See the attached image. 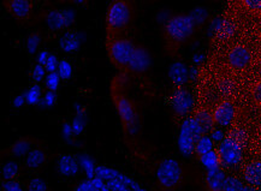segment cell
<instances>
[{
	"label": "cell",
	"instance_id": "1",
	"mask_svg": "<svg viewBox=\"0 0 261 191\" xmlns=\"http://www.w3.org/2000/svg\"><path fill=\"white\" fill-rule=\"evenodd\" d=\"M112 99L116 105L120 122H122L123 127H124V131L132 136L136 135L137 129H139V117H137L136 108L133 101L124 93L117 89L115 85H113Z\"/></svg>",
	"mask_w": 261,
	"mask_h": 191
},
{
	"label": "cell",
	"instance_id": "2",
	"mask_svg": "<svg viewBox=\"0 0 261 191\" xmlns=\"http://www.w3.org/2000/svg\"><path fill=\"white\" fill-rule=\"evenodd\" d=\"M202 135L203 132L201 127L194 117L184 118L182 124H180L178 141H177L179 152L184 156H190L193 153H195L196 143L201 139Z\"/></svg>",
	"mask_w": 261,
	"mask_h": 191
},
{
	"label": "cell",
	"instance_id": "3",
	"mask_svg": "<svg viewBox=\"0 0 261 191\" xmlns=\"http://www.w3.org/2000/svg\"><path fill=\"white\" fill-rule=\"evenodd\" d=\"M195 26V23L190 15L173 16L165 23L166 39L171 43L179 45L193 35Z\"/></svg>",
	"mask_w": 261,
	"mask_h": 191
},
{
	"label": "cell",
	"instance_id": "4",
	"mask_svg": "<svg viewBox=\"0 0 261 191\" xmlns=\"http://www.w3.org/2000/svg\"><path fill=\"white\" fill-rule=\"evenodd\" d=\"M130 18H132V11L125 0L112 2L106 13V25L109 34L111 33L115 34L124 30L129 24Z\"/></svg>",
	"mask_w": 261,
	"mask_h": 191
},
{
	"label": "cell",
	"instance_id": "5",
	"mask_svg": "<svg viewBox=\"0 0 261 191\" xmlns=\"http://www.w3.org/2000/svg\"><path fill=\"white\" fill-rule=\"evenodd\" d=\"M109 56L111 62L119 69H128L136 46L128 39L115 38L107 42Z\"/></svg>",
	"mask_w": 261,
	"mask_h": 191
},
{
	"label": "cell",
	"instance_id": "6",
	"mask_svg": "<svg viewBox=\"0 0 261 191\" xmlns=\"http://www.w3.org/2000/svg\"><path fill=\"white\" fill-rule=\"evenodd\" d=\"M156 179L165 189H172L182 179V169L176 159H165L156 169Z\"/></svg>",
	"mask_w": 261,
	"mask_h": 191
},
{
	"label": "cell",
	"instance_id": "7",
	"mask_svg": "<svg viewBox=\"0 0 261 191\" xmlns=\"http://www.w3.org/2000/svg\"><path fill=\"white\" fill-rule=\"evenodd\" d=\"M218 153L220 156L222 166L235 167L240 165L243 159V146L240 142H237L235 139L227 136L225 140L220 142L218 147Z\"/></svg>",
	"mask_w": 261,
	"mask_h": 191
},
{
	"label": "cell",
	"instance_id": "8",
	"mask_svg": "<svg viewBox=\"0 0 261 191\" xmlns=\"http://www.w3.org/2000/svg\"><path fill=\"white\" fill-rule=\"evenodd\" d=\"M76 21V12L72 9L52 10L46 15V24L53 32L70 28Z\"/></svg>",
	"mask_w": 261,
	"mask_h": 191
},
{
	"label": "cell",
	"instance_id": "9",
	"mask_svg": "<svg viewBox=\"0 0 261 191\" xmlns=\"http://www.w3.org/2000/svg\"><path fill=\"white\" fill-rule=\"evenodd\" d=\"M171 105L173 112L178 117L188 116L194 105L192 94L182 87H178L171 96Z\"/></svg>",
	"mask_w": 261,
	"mask_h": 191
},
{
	"label": "cell",
	"instance_id": "10",
	"mask_svg": "<svg viewBox=\"0 0 261 191\" xmlns=\"http://www.w3.org/2000/svg\"><path fill=\"white\" fill-rule=\"evenodd\" d=\"M236 32V25L226 18L217 17L210 24L208 34L211 36H217L220 40H227L232 38Z\"/></svg>",
	"mask_w": 261,
	"mask_h": 191
},
{
	"label": "cell",
	"instance_id": "11",
	"mask_svg": "<svg viewBox=\"0 0 261 191\" xmlns=\"http://www.w3.org/2000/svg\"><path fill=\"white\" fill-rule=\"evenodd\" d=\"M86 35L82 32H76V30H69L60 36L59 47L63 52L65 53H75L80 51L82 43L85 42Z\"/></svg>",
	"mask_w": 261,
	"mask_h": 191
},
{
	"label": "cell",
	"instance_id": "12",
	"mask_svg": "<svg viewBox=\"0 0 261 191\" xmlns=\"http://www.w3.org/2000/svg\"><path fill=\"white\" fill-rule=\"evenodd\" d=\"M150 65H152V58H150L148 51L146 48H143V47L136 46L132 57V60H130L128 65L129 71L143 73L150 68Z\"/></svg>",
	"mask_w": 261,
	"mask_h": 191
},
{
	"label": "cell",
	"instance_id": "13",
	"mask_svg": "<svg viewBox=\"0 0 261 191\" xmlns=\"http://www.w3.org/2000/svg\"><path fill=\"white\" fill-rule=\"evenodd\" d=\"M213 118L216 122V125L227 127L231 125L233 118H235V107L232 102L222 101L213 111Z\"/></svg>",
	"mask_w": 261,
	"mask_h": 191
},
{
	"label": "cell",
	"instance_id": "14",
	"mask_svg": "<svg viewBox=\"0 0 261 191\" xmlns=\"http://www.w3.org/2000/svg\"><path fill=\"white\" fill-rule=\"evenodd\" d=\"M250 59H252L250 52L243 46L233 47L231 51L229 52V54H227V63H229V65L232 69L236 70L247 68L250 63Z\"/></svg>",
	"mask_w": 261,
	"mask_h": 191
},
{
	"label": "cell",
	"instance_id": "15",
	"mask_svg": "<svg viewBox=\"0 0 261 191\" xmlns=\"http://www.w3.org/2000/svg\"><path fill=\"white\" fill-rule=\"evenodd\" d=\"M169 78L176 87H182L189 79V69L183 62H173L169 68Z\"/></svg>",
	"mask_w": 261,
	"mask_h": 191
},
{
	"label": "cell",
	"instance_id": "16",
	"mask_svg": "<svg viewBox=\"0 0 261 191\" xmlns=\"http://www.w3.org/2000/svg\"><path fill=\"white\" fill-rule=\"evenodd\" d=\"M110 191H139L141 185L130 177L125 176L124 173H120L115 179L106 182Z\"/></svg>",
	"mask_w": 261,
	"mask_h": 191
},
{
	"label": "cell",
	"instance_id": "17",
	"mask_svg": "<svg viewBox=\"0 0 261 191\" xmlns=\"http://www.w3.org/2000/svg\"><path fill=\"white\" fill-rule=\"evenodd\" d=\"M80 167L77 157L71 154H64L58 160V171L64 177H73L79 173Z\"/></svg>",
	"mask_w": 261,
	"mask_h": 191
},
{
	"label": "cell",
	"instance_id": "18",
	"mask_svg": "<svg viewBox=\"0 0 261 191\" xmlns=\"http://www.w3.org/2000/svg\"><path fill=\"white\" fill-rule=\"evenodd\" d=\"M226 174L223 169H214L207 171L206 184L208 186L210 191H223L224 184L226 180Z\"/></svg>",
	"mask_w": 261,
	"mask_h": 191
},
{
	"label": "cell",
	"instance_id": "19",
	"mask_svg": "<svg viewBox=\"0 0 261 191\" xmlns=\"http://www.w3.org/2000/svg\"><path fill=\"white\" fill-rule=\"evenodd\" d=\"M9 11L18 19H27L32 12V2L30 0H9Z\"/></svg>",
	"mask_w": 261,
	"mask_h": 191
},
{
	"label": "cell",
	"instance_id": "20",
	"mask_svg": "<svg viewBox=\"0 0 261 191\" xmlns=\"http://www.w3.org/2000/svg\"><path fill=\"white\" fill-rule=\"evenodd\" d=\"M243 177L248 185L255 186L257 189L261 187V162L253 161L248 163L243 171Z\"/></svg>",
	"mask_w": 261,
	"mask_h": 191
},
{
	"label": "cell",
	"instance_id": "21",
	"mask_svg": "<svg viewBox=\"0 0 261 191\" xmlns=\"http://www.w3.org/2000/svg\"><path fill=\"white\" fill-rule=\"evenodd\" d=\"M194 118L196 119L197 124H199L200 127H201L203 135H207V133L212 132L214 130V125H216V122H214L213 113H211L206 108H200L195 112V116Z\"/></svg>",
	"mask_w": 261,
	"mask_h": 191
},
{
	"label": "cell",
	"instance_id": "22",
	"mask_svg": "<svg viewBox=\"0 0 261 191\" xmlns=\"http://www.w3.org/2000/svg\"><path fill=\"white\" fill-rule=\"evenodd\" d=\"M75 111L76 115L73 117L71 125L75 136H80L83 131H85L87 125V111L85 110V107L80 105V103H75Z\"/></svg>",
	"mask_w": 261,
	"mask_h": 191
},
{
	"label": "cell",
	"instance_id": "23",
	"mask_svg": "<svg viewBox=\"0 0 261 191\" xmlns=\"http://www.w3.org/2000/svg\"><path fill=\"white\" fill-rule=\"evenodd\" d=\"M76 157H77L81 170L85 171L87 178H88V179L94 178V177H95V169H96L95 160L93 159V157L90 155H88L87 153L79 154V155Z\"/></svg>",
	"mask_w": 261,
	"mask_h": 191
},
{
	"label": "cell",
	"instance_id": "24",
	"mask_svg": "<svg viewBox=\"0 0 261 191\" xmlns=\"http://www.w3.org/2000/svg\"><path fill=\"white\" fill-rule=\"evenodd\" d=\"M46 161V154L41 149H32L25 156V166L35 170L42 166Z\"/></svg>",
	"mask_w": 261,
	"mask_h": 191
},
{
	"label": "cell",
	"instance_id": "25",
	"mask_svg": "<svg viewBox=\"0 0 261 191\" xmlns=\"http://www.w3.org/2000/svg\"><path fill=\"white\" fill-rule=\"evenodd\" d=\"M200 162L202 163V166L205 167L207 171L218 169L222 165V161H220V156L218 150H211V152L203 154V155H200Z\"/></svg>",
	"mask_w": 261,
	"mask_h": 191
},
{
	"label": "cell",
	"instance_id": "26",
	"mask_svg": "<svg viewBox=\"0 0 261 191\" xmlns=\"http://www.w3.org/2000/svg\"><path fill=\"white\" fill-rule=\"evenodd\" d=\"M30 148H32V143H30V141L25 139H21L13 143L11 148H10V152H11L13 156L22 157V156L28 155V153L32 150Z\"/></svg>",
	"mask_w": 261,
	"mask_h": 191
},
{
	"label": "cell",
	"instance_id": "27",
	"mask_svg": "<svg viewBox=\"0 0 261 191\" xmlns=\"http://www.w3.org/2000/svg\"><path fill=\"white\" fill-rule=\"evenodd\" d=\"M24 95H25L27 103L30 106L39 105V103H41L42 98H43L42 89H41V87L38 85V83L30 87V88L24 93Z\"/></svg>",
	"mask_w": 261,
	"mask_h": 191
},
{
	"label": "cell",
	"instance_id": "28",
	"mask_svg": "<svg viewBox=\"0 0 261 191\" xmlns=\"http://www.w3.org/2000/svg\"><path fill=\"white\" fill-rule=\"evenodd\" d=\"M214 149V141L212 137L208 135H202L201 139L197 141L196 147H195V153L197 155H203V154L211 152Z\"/></svg>",
	"mask_w": 261,
	"mask_h": 191
},
{
	"label": "cell",
	"instance_id": "29",
	"mask_svg": "<svg viewBox=\"0 0 261 191\" xmlns=\"http://www.w3.org/2000/svg\"><path fill=\"white\" fill-rule=\"evenodd\" d=\"M120 173L122 172L118 170L111 169V167L102 166V165H98L95 169V177H99V178L103 179L105 182H109V180L117 178Z\"/></svg>",
	"mask_w": 261,
	"mask_h": 191
},
{
	"label": "cell",
	"instance_id": "30",
	"mask_svg": "<svg viewBox=\"0 0 261 191\" xmlns=\"http://www.w3.org/2000/svg\"><path fill=\"white\" fill-rule=\"evenodd\" d=\"M19 171V166L16 161H8L3 166L2 176L4 180H12L15 177H17Z\"/></svg>",
	"mask_w": 261,
	"mask_h": 191
},
{
	"label": "cell",
	"instance_id": "31",
	"mask_svg": "<svg viewBox=\"0 0 261 191\" xmlns=\"http://www.w3.org/2000/svg\"><path fill=\"white\" fill-rule=\"evenodd\" d=\"M57 72L59 73L60 78L64 79V81H68L72 77V73H73V68H72V64L69 62V60L66 59H62L59 63V66H58V70H57Z\"/></svg>",
	"mask_w": 261,
	"mask_h": 191
},
{
	"label": "cell",
	"instance_id": "32",
	"mask_svg": "<svg viewBox=\"0 0 261 191\" xmlns=\"http://www.w3.org/2000/svg\"><path fill=\"white\" fill-rule=\"evenodd\" d=\"M189 15H190V17L193 18L195 25H201L206 22L207 17H208V11H207L203 6H197V8L194 9L193 11L189 13Z\"/></svg>",
	"mask_w": 261,
	"mask_h": 191
},
{
	"label": "cell",
	"instance_id": "33",
	"mask_svg": "<svg viewBox=\"0 0 261 191\" xmlns=\"http://www.w3.org/2000/svg\"><path fill=\"white\" fill-rule=\"evenodd\" d=\"M244 186L246 185L242 183V180L237 178V177L229 176V177H226L223 191H243Z\"/></svg>",
	"mask_w": 261,
	"mask_h": 191
},
{
	"label": "cell",
	"instance_id": "34",
	"mask_svg": "<svg viewBox=\"0 0 261 191\" xmlns=\"http://www.w3.org/2000/svg\"><path fill=\"white\" fill-rule=\"evenodd\" d=\"M40 43H41V36L39 34H32L28 36V39H27L25 41V48L29 54H35Z\"/></svg>",
	"mask_w": 261,
	"mask_h": 191
},
{
	"label": "cell",
	"instance_id": "35",
	"mask_svg": "<svg viewBox=\"0 0 261 191\" xmlns=\"http://www.w3.org/2000/svg\"><path fill=\"white\" fill-rule=\"evenodd\" d=\"M60 76L58 72H48L47 76L45 78V85L46 88L48 90H52V92H57L58 90V87L60 85Z\"/></svg>",
	"mask_w": 261,
	"mask_h": 191
},
{
	"label": "cell",
	"instance_id": "36",
	"mask_svg": "<svg viewBox=\"0 0 261 191\" xmlns=\"http://www.w3.org/2000/svg\"><path fill=\"white\" fill-rule=\"evenodd\" d=\"M46 69L45 66L41 65V64H36V65L33 68V71H32V78L34 79L35 83H40L43 79L46 78Z\"/></svg>",
	"mask_w": 261,
	"mask_h": 191
},
{
	"label": "cell",
	"instance_id": "37",
	"mask_svg": "<svg viewBox=\"0 0 261 191\" xmlns=\"http://www.w3.org/2000/svg\"><path fill=\"white\" fill-rule=\"evenodd\" d=\"M28 191H47V183L42 178L36 177L29 182Z\"/></svg>",
	"mask_w": 261,
	"mask_h": 191
},
{
	"label": "cell",
	"instance_id": "38",
	"mask_svg": "<svg viewBox=\"0 0 261 191\" xmlns=\"http://www.w3.org/2000/svg\"><path fill=\"white\" fill-rule=\"evenodd\" d=\"M62 136L64 139L65 142H68L69 145H72V139L75 136L73 133V129L71 123H64L62 126Z\"/></svg>",
	"mask_w": 261,
	"mask_h": 191
},
{
	"label": "cell",
	"instance_id": "39",
	"mask_svg": "<svg viewBox=\"0 0 261 191\" xmlns=\"http://www.w3.org/2000/svg\"><path fill=\"white\" fill-rule=\"evenodd\" d=\"M241 2L248 11L254 13L261 12V0H241Z\"/></svg>",
	"mask_w": 261,
	"mask_h": 191
},
{
	"label": "cell",
	"instance_id": "40",
	"mask_svg": "<svg viewBox=\"0 0 261 191\" xmlns=\"http://www.w3.org/2000/svg\"><path fill=\"white\" fill-rule=\"evenodd\" d=\"M60 60L56 54H49L47 62L45 64V69L47 72H56L58 70Z\"/></svg>",
	"mask_w": 261,
	"mask_h": 191
},
{
	"label": "cell",
	"instance_id": "41",
	"mask_svg": "<svg viewBox=\"0 0 261 191\" xmlns=\"http://www.w3.org/2000/svg\"><path fill=\"white\" fill-rule=\"evenodd\" d=\"M57 102V93L52 92V90H47L43 95L41 105H43L45 107H53L55 103Z\"/></svg>",
	"mask_w": 261,
	"mask_h": 191
},
{
	"label": "cell",
	"instance_id": "42",
	"mask_svg": "<svg viewBox=\"0 0 261 191\" xmlns=\"http://www.w3.org/2000/svg\"><path fill=\"white\" fill-rule=\"evenodd\" d=\"M229 136L232 137V139H235L237 142H240L242 146L246 145V142H247V132L244 131L243 129H235V130H232V131L229 133Z\"/></svg>",
	"mask_w": 261,
	"mask_h": 191
},
{
	"label": "cell",
	"instance_id": "43",
	"mask_svg": "<svg viewBox=\"0 0 261 191\" xmlns=\"http://www.w3.org/2000/svg\"><path fill=\"white\" fill-rule=\"evenodd\" d=\"M3 191H23L21 184L16 180H4L2 183Z\"/></svg>",
	"mask_w": 261,
	"mask_h": 191
},
{
	"label": "cell",
	"instance_id": "44",
	"mask_svg": "<svg viewBox=\"0 0 261 191\" xmlns=\"http://www.w3.org/2000/svg\"><path fill=\"white\" fill-rule=\"evenodd\" d=\"M75 191H99V190L96 189V186L94 185V183H93L92 179L87 178L86 180H83V182H81L77 186H76Z\"/></svg>",
	"mask_w": 261,
	"mask_h": 191
},
{
	"label": "cell",
	"instance_id": "45",
	"mask_svg": "<svg viewBox=\"0 0 261 191\" xmlns=\"http://www.w3.org/2000/svg\"><path fill=\"white\" fill-rule=\"evenodd\" d=\"M233 88H235V85H233L230 79H224L219 86L220 92H222V94H224V95H229V94H231Z\"/></svg>",
	"mask_w": 261,
	"mask_h": 191
},
{
	"label": "cell",
	"instance_id": "46",
	"mask_svg": "<svg viewBox=\"0 0 261 191\" xmlns=\"http://www.w3.org/2000/svg\"><path fill=\"white\" fill-rule=\"evenodd\" d=\"M211 137H212V140L214 142H222V141L225 140V133H224L223 130L220 129H214L212 132H211Z\"/></svg>",
	"mask_w": 261,
	"mask_h": 191
},
{
	"label": "cell",
	"instance_id": "47",
	"mask_svg": "<svg viewBox=\"0 0 261 191\" xmlns=\"http://www.w3.org/2000/svg\"><path fill=\"white\" fill-rule=\"evenodd\" d=\"M92 180H93V183H94V185L96 186V189H98L99 191H110L109 186H107V184L103 179L99 178V177H94Z\"/></svg>",
	"mask_w": 261,
	"mask_h": 191
},
{
	"label": "cell",
	"instance_id": "48",
	"mask_svg": "<svg viewBox=\"0 0 261 191\" xmlns=\"http://www.w3.org/2000/svg\"><path fill=\"white\" fill-rule=\"evenodd\" d=\"M24 103H27L24 94H19V95L16 96L12 101V105L15 108H21L22 106H24Z\"/></svg>",
	"mask_w": 261,
	"mask_h": 191
},
{
	"label": "cell",
	"instance_id": "49",
	"mask_svg": "<svg viewBox=\"0 0 261 191\" xmlns=\"http://www.w3.org/2000/svg\"><path fill=\"white\" fill-rule=\"evenodd\" d=\"M253 98L257 103H261V82H259L255 87H254Z\"/></svg>",
	"mask_w": 261,
	"mask_h": 191
},
{
	"label": "cell",
	"instance_id": "50",
	"mask_svg": "<svg viewBox=\"0 0 261 191\" xmlns=\"http://www.w3.org/2000/svg\"><path fill=\"white\" fill-rule=\"evenodd\" d=\"M49 57V53L47 51H41L38 54V58H36V60H38V64H41V65L45 66L46 62H47Z\"/></svg>",
	"mask_w": 261,
	"mask_h": 191
},
{
	"label": "cell",
	"instance_id": "51",
	"mask_svg": "<svg viewBox=\"0 0 261 191\" xmlns=\"http://www.w3.org/2000/svg\"><path fill=\"white\" fill-rule=\"evenodd\" d=\"M197 75H199V71H197V69L195 66H193L192 69H189V78L190 79H195Z\"/></svg>",
	"mask_w": 261,
	"mask_h": 191
},
{
	"label": "cell",
	"instance_id": "52",
	"mask_svg": "<svg viewBox=\"0 0 261 191\" xmlns=\"http://www.w3.org/2000/svg\"><path fill=\"white\" fill-rule=\"evenodd\" d=\"M203 59H205V56H203V54H195V56H194V58H193L194 63H195V64H200L201 62H203Z\"/></svg>",
	"mask_w": 261,
	"mask_h": 191
},
{
	"label": "cell",
	"instance_id": "53",
	"mask_svg": "<svg viewBox=\"0 0 261 191\" xmlns=\"http://www.w3.org/2000/svg\"><path fill=\"white\" fill-rule=\"evenodd\" d=\"M243 191H259V190H257V187H255V186H252V185H247V186H244Z\"/></svg>",
	"mask_w": 261,
	"mask_h": 191
},
{
	"label": "cell",
	"instance_id": "54",
	"mask_svg": "<svg viewBox=\"0 0 261 191\" xmlns=\"http://www.w3.org/2000/svg\"><path fill=\"white\" fill-rule=\"evenodd\" d=\"M71 2H73V3H75V4L82 5V4H85V3L87 2V0H71Z\"/></svg>",
	"mask_w": 261,
	"mask_h": 191
},
{
	"label": "cell",
	"instance_id": "55",
	"mask_svg": "<svg viewBox=\"0 0 261 191\" xmlns=\"http://www.w3.org/2000/svg\"><path fill=\"white\" fill-rule=\"evenodd\" d=\"M139 191H147V190H146V189H143V187H141V189H140Z\"/></svg>",
	"mask_w": 261,
	"mask_h": 191
},
{
	"label": "cell",
	"instance_id": "56",
	"mask_svg": "<svg viewBox=\"0 0 261 191\" xmlns=\"http://www.w3.org/2000/svg\"><path fill=\"white\" fill-rule=\"evenodd\" d=\"M260 65H261V59H260Z\"/></svg>",
	"mask_w": 261,
	"mask_h": 191
}]
</instances>
